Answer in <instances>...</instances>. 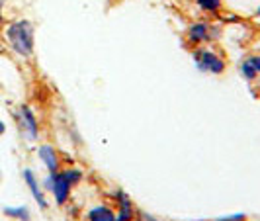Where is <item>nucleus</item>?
<instances>
[{"label": "nucleus", "mask_w": 260, "mask_h": 221, "mask_svg": "<svg viewBox=\"0 0 260 221\" xmlns=\"http://www.w3.org/2000/svg\"><path fill=\"white\" fill-rule=\"evenodd\" d=\"M256 16H260V6L256 8Z\"/></svg>", "instance_id": "obj_15"}, {"label": "nucleus", "mask_w": 260, "mask_h": 221, "mask_svg": "<svg viewBox=\"0 0 260 221\" xmlns=\"http://www.w3.org/2000/svg\"><path fill=\"white\" fill-rule=\"evenodd\" d=\"M16 123H18V130L22 131V135L26 137L29 143L38 141L39 137V121L34 110L29 106L22 104L16 110Z\"/></svg>", "instance_id": "obj_4"}, {"label": "nucleus", "mask_w": 260, "mask_h": 221, "mask_svg": "<svg viewBox=\"0 0 260 221\" xmlns=\"http://www.w3.org/2000/svg\"><path fill=\"white\" fill-rule=\"evenodd\" d=\"M4 38L16 55H20L24 59L34 55L36 31H34V26L29 20H16L12 24H8L4 29Z\"/></svg>", "instance_id": "obj_1"}, {"label": "nucleus", "mask_w": 260, "mask_h": 221, "mask_svg": "<svg viewBox=\"0 0 260 221\" xmlns=\"http://www.w3.org/2000/svg\"><path fill=\"white\" fill-rule=\"evenodd\" d=\"M2 20H4V18H2V2H0V24H2Z\"/></svg>", "instance_id": "obj_14"}, {"label": "nucleus", "mask_w": 260, "mask_h": 221, "mask_svg": "<svg viewBox=\"0 0 260 221\" xmlns=\"http://www.w3.org/2000/svg\"><path fill=\"white\" fill-rule=\"evenodd\" d=\"M241 75L248 82H252L260 77V55H250L241 63Z\"/></svg>", "instance_id": "obj_8"}, {"label": "nucleus", "mask_w": 260, "mask_h": 221, "mask_svg": "<svg viewBox=\"0 0 260 221\" xmlns=\"http://www.w3.org/2000/svg\"><path fill=\"white\" fill-rule=\"evenodd\" d=\"M196 4L206 14H219L223 8V0H196Z\"/></svg>", "instance_id": "obj_11"}, {"label": "nucleus", "mask_w": 260, "mask_h": 221, "mask_svg": "<svg viewBox=\"0 0 260 221\" xmlns=\"http://www.w3.org/2000/svg\"><path fill=\"white\" fill-rule=\"evenodd\" d=\"M4 215L10 219L29 221V209L26 206H16V208H4Z\"/></svg>", "instance_id": "obj_12"}, {"label": "nucleus", "mask_w": 260, "mask_h": 221, "mask_svg": "<svg viewBox=\"0 0 260 221\" xmlns=\"http://www.w3.org/2000/svg\"><path fill=\"white\" fill-rule=\"evenodd\" d=\"M88 221H116V213L110 206H94L86 215Z\"/></svg>", "instance_id": "obj_10"}, {"label": "nucleus", "mask_w": 260, "mask_h": 221, "mask_svg": "<svg viewBox=\"0 0 260 221\" xmlns=\"http://www.w3.org/2000/svg\"><path fill=\"white\" fill-rule=\"evenodd\" d=\"M213 39V26L208 22H194L192 26L186 29V41L192 47H200Z\"/></svg>", "instance_id": "obj_5"}, {"label": "nucleus", "mask_w": 260, "mask_h": 221, "mask_svg": "<svg viewBox=\"0 0 260 221\" xmlns=\"http://www.w3.org/2000/svg\"><path fill=\"white\" fill-rule=\"evenodd\" d=\"M38 156H39V161H41V165L47 169L49 174L61 170V159H59V153H57V149H55L53 145H49V143L39 145Z\"/></svg>", "instance_id": "obj_6"}, {"label": "nucleus", "mask_w": 260, "mask_h": 221, "mask_svg": "<svg viewBox=\"0 0 260 221\" xmlns=\"http://www.w3.org/2000/svg\"><path fill=\"white\" fill-rule=\"evenodd\" d=\"M24 182H26V186L29 188V192H31V196H34V200L38 202V206L41 209H47V198H45V194H43V190H41V184H39L38 176H36V172L34 170L26 169L24 170Z\"/></svg>", "instance_id": "obj_7"}, {"label": "nucleus", "mask_w": 260, "mask_h": 221, "mask_svg": "<svg viewBox=\"0 0 260 221\" xmlns=\"http://www.w3.org/2000/svg\"><path fill=\"white\" fill-rule=\"evenodd\" d=\"M4 130H6V128H4V123H2V121H0V135H2V133H4Z\"/></svg>", "instance_id": "obj_13"}, {"label": "nucleus", "mask_w": 260, "mask_h": 221, "mask_svg": "<svg viewBox=\"0 0 260 221\" xmlns=\"http://www.w3.org/2000/svg\"><path fill=\"white\" fill-rule=\"evenodd\" d=\"M82 180V170L80 169H65L57 170L47 176L45 180V188L49 190L57 202V206H65L71 198V190L73 186Z\"/></svg>", "instance_id": "obj_2"}, {"label": "nucleus", "mask_w": 260, "mask_h": 221, "mask_svg": "<svg viewBox=\"0 0 260 221\" xmlns=\"http://www.w3.org/2000/svg\"><path fill=\"white\" fill-rule=\"evenodd\" d=\"M116 198H117V202H119V213L116 215V221H131L135 217V209H133L131 200L123 194L121 190L116 192Z\"/></svg>", "instance_id": "obj_9"}, {"label": "nucleus", "mask_w": 260, "mask_h": 221, "mask_svg": "<svg viewBox=\"0 0 260 221\" xmlns=\"http://www.w3.org/2000/svg\"><path fill=\"white\" fill-rule=\"evenodd\" d=\"M194 61H196V67H198L202 73H208V75H223L225 69H227L225 59H223L215 49L196 47Z\"/></svg>", "instance_id": "obj_3"}]
</instances>
